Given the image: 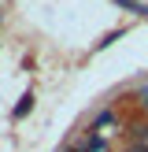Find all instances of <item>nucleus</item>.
Wrapping results in <instances>:
<instances>
[{
    "mask_svg": "<svg viewBox=\"0 0 148 152\" xmlns=\"http://www.w3.org/2000/svg\"><path fill=\"white\" fill-rule=\"evenodd\" d=\"M130 152H148V148H144V145H137V148H130Z\"/></svg>",
    "mask_w": 148,
    "mask_h": 152,
    "instance_id": "obj_2",
    "label": "nucleus"
},
{
    "mask_svg": "<svg viewBox=\"0 0 148 152\" xmlns=\"http://www.w3.org/2000/svg\"><path fill=\"white\" fill-rule=\"evenodd\" d=\"M30 108H33V93H26V96H22V100L15 104V111H11V115H15V119H22V115H26Z\"/></svg>",
    "mask_w": 148,
    "mask_h": 152,
    "instance_id": "obj_1",
    "label": "nucleus"
},
{
    "mask_svg": "<svg viewBox=\"0 0 148 152\" xmlns=\"http://www.w3.org/2000/svg\"><path fill=\"white\" fill-rule=\"evenodd\" d=\"M144 104H148V89H144Z\"/></svg>",
    "mask_w": 148,
    "mask_h": 152,
    "instance_id": "obj_3",
    "label": "nucleus"
}]
</instances>
